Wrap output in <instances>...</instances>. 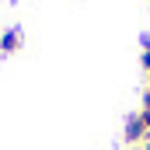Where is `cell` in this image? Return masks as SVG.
Listing matches in <instances>:
<instances>
[{
    "label": "cell",
    "mask_w": 150,
    "mask_h": 150,
    "mask_svg": "<svg viewBox=\"0 0 150 150\" xmlns=\"http://www.w3.org/2000/svg\"><path fill=\"white\" fill-rule=\"evenodd\" d=\"M140 63H143V70L150 74V38H143V56H140Z\"/></svg>",
    "instance_id": "3957f363"
},
{
    "label": "cell",
    "mask_w": 150,
    "mask_h": 150,
    "mask_svg": "<svg viewBox=\"0 0 150 150\" xmlns=\"http://www.w3.org/2000/svg\"><path fill=\"white\" fill-rule=\"evenodd\" d=\"M21 45H25V35H21V28H7V32H0V52H4V56L18 52Z\"/></svg>",
    "instance_id": "7a4b0ae2"
},
{
    "label": "cell",
    "mask_w": 150,
    "mask_h": 150,
    "mask_svg": "<svg viewBox=\"0 0 150 150\" xmlns=\"http://www.w3.org/2000/svg\"><path fill=\"white\" fill-rule=\"evenodd\" d=\"M133 150H143V147H133Z\"/></svg>",
    "instance_id": "8992f818"
},
{
    "label": "cell",
    "mask_w": 150,
    "mask_h": 150,
    "mask_svg": "<svg viewBox=\"0 0 150 150\" xmlns=\"http://www.w3.org/2000/svg\"><path fill=\"white\" fill-rule=\"evenodd\" d=\"M143 112H150V91L143 94Z\"/></svg>",
    "instance_id": "277c9868"
},
{
    "label": "cell",
    "mask_w": 150,
    "mask_h": 150,
    "mask_svg": "<svg viewBox=\"0 0 150 150\" xmlns=\"http://www.w3.org/2000/svg\"><path fill=\"white\" fill-rule=\"evenodd\" d=\"M147 84H150V74H147Z\"/></svg>",
    "instance_id": "52a82bcc"
},
{
    "label": "cell",
    "mask_w": 150,
    "mask_h": 150,
    "mask_svg": "<svg viewBox=\"0 0 150 150\" xmlns=\"http://www.w3.org/2000/svg\"><path fill=\"white\" fill-rule=\"evenodd\" d=\"M126 143H129V147H143V143H150V129L143 126L140 112H133L129 119H126Z\"/></svg>",
    "instance_id": "6da1fadb"
},
{
    "label": "cell",
    "mask_w": 150,
    "mask_h": 150,
    "mask_svg": "<svg viewBox=\"0 0 150 150\" xmlns=\"http://www.w3.org/2000/svg\"><path fill=\"white\" fill-rule=\"evenodd\" d=\"M143 150H150V143H143Z\"/></svg>",
    "instance_id": "5b68a950"
}]
</instances>
